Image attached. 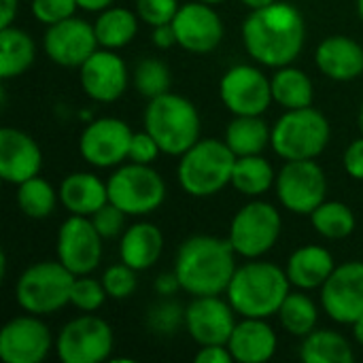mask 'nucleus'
Segmentation results:
<instances>
[{"label":"nucleus","instance_id":"obj_1","mask_svg":"<svg viewBox=\"0 0 363 363\" xmlns=\"http://www.w3.org/2000/svg\"><path fill=\"white\" fill-rule=\"evenodd\" d=\"M306 40V21L289 2H272L255 9L242 23L247 53L262 66L281 68L298 60Z\"/></svg>","mask_w":363,"mask_h":363},{"label":"nucleus","instance_id":"obj_2","mask_svg":"<svg viewBox=\"0 0 363 363\" xmlns=\"http://www.w3.org/2000/svg\"><path fill=\"white\" fill-rule=\"evenodd\" d=\"M236 251L228 238L198 234L181 242L174 257V274L189 296H221L238 268Z\"/></svg>","mask_w":363,"mask_h":363},{"label":"nucleus","instance_id":"obj_3","mask_svg":"<svg viewBox=\"0 0 363 363\" xmlns=\"http://www.w3.org/2000/svg\"><path fill=\"white\" fill-rule=\"evenodd\" d=\"M289 287L291 283L285 268L272 262L251 259L236 268L225 296L238 317L270 319L279 313Z\"/></svg>","mask_w":363,"mask_h":363},{"label":"nucleus","instance_id":"obj_4","mask_svg":"<svg viewBox=\"0 0 363 363\" xmlns=\"http://www.w3.org/2000/svg\"><path fill=\"white\" fill-rule=\"evenodd\" d=\"M143 123L166 155L181 157L202 138V119L196 104L172 91L149 100Z\"/></svg>","mask_w":363,"mask_h":363},{"label":"nucleus","instance_id":"obj_5","mask_svg":"<svg viewBox=\"0 0 363 363\" xmlns=\"http://www.w3.org/2000/svg\"><path fill=\"white\" fill-rule=\"evenodd\" d=\"M236 155L225 140L200 138L187 149L177 166V179L191 198H211L232 185Z\"/></svg>","mask_w":363,"mask_h":363},{"label":"nucleus","instance_id":"obj_6","mask_svg":"<svg viewBox=\"0 0 363 363\" xmlns=\"http://www.w3.org/2000/svg\"><path fill=\"white\" fill-rule=\"evenodd\" d=\"M332 128L328 117L313 108H289L272 125V149L285 162L317 160L330 145Z\"/></svg>","mask_w":363,"mask_h":363},{"label":"nucleus","instance_id":"obj_7","mask_svg":"<svg viewBox=\"0 0 363 363\" xmlns=\"http://www.w3.org/2000/svg\"><path fill=\"white\" fill-rule=\"evenodd\" d=\"M74 279L77 277L60 259L36 262L28 266L15 283L17 304L30 315H53L62 311L66 304H70Z\"/></svg>","mask_w":363,"mask_h":363},{"label":"nucleus","instance_id":"obj_8","mask_svg":"<svg viewBox=\"0 0 363 363\" xmlns=\"http://www.w3.org/2000/svg\"><path fill=\"white\" fill-rule=\"evenodd\" d=\"M108 202L119 206L128 217L155 213L166 200V183L149 164H121L106 181Z\"/></svg>","mask_w":363,"mask_h":363},{"label":"nucleus","instance_id":"obj_9","mask_svg":"<svg viewBox=\"0 0 363 363\" xmlns=\"http://www.w3.org/2000/svg\"><path fill=\"white\" fill-rule=\"evenodd\" d=\"M281 230L283 219L279 208L270 202L253 200L232 217L228 240L240 257L259 259L270 249H274Z\"/></svg>","mask_w":363,"mask_h":363},{"label":"nucleus","instance_id":"obj_10","mask_svg":"<svg viewBox=\"0 0 363 363\" xmlns=\"http://www.w3.org/2000/svg\"><path fill=\"white\" fill-rule=\"evenodd\" d=\"M113 347V328L94 313H85L68 321L55 338V353L62 363L106 362Z\"/></svg>","mask_w":363,"mask_h":363},{"label":"nucleus","instance_id":"obj_11","mask_svg":"<svg viewBox=\"0 0 363 363\" xmlns=\"http://www.w3.org/2000/svg\"><path fill=\"white\" fill-rule=\"evenodd\" d=\"M279 202L294 215H308L325 202L328 177L315 160H289L274 183Z\"/></svg>","mask_w":363,"mask_h":363},{"label":"nucleus","instance_id":"obj_12","mask_svg":"<svg viewBox=\"0 0 363 363\" xmlns=\"http://www.w3.org/2000/svg\"><path fill=\"white\" fill-rule=\"evenodd\" d=\"M219 96L232 115H264L272 98V81L251 64H236L219 81Z\"/></svg>","mask_w":363,"mask_h":363},{"label":"nucleus","instance_id":"obj_13","mask_svg":"<svg viewBox=\"0 0 363 363\" xmlns=\"http://www.w3.org/2000/svg\"><path fill=\"white\" fill-rule=\"evenodd\" d=\"M132 136L134 132L123 119H91L79 136V153L96 168H117L130 155Z\"/></svg>","mask_w":363,"mask_h":363},{"label":"nucleus","instance_id":"obj_14","mask_svg":"<svg viewBox=\"0 0 363 363\" xmlns=\"http://www.w3.org/2000/svg\"><path fill=\"white\" fill-rule=\"evenodd\" d=\"M102 236L89 217L70 215L57 230V259L74 274H91L102 262Z\"/></svg>","mask_w":363,"mask_h":363},{"label":"nucleus","instance_id":"obj_15","mask_svg":"<svg viewBox=\"0 0 363 363\" xmlns=\"http://www.w3.org/2000/svg\"><path fill=\"white\" fill-rule=\"evenodd\" d=\"M55 347L51 330L38 315H21L0 330V359L6 363H40Z\"/></svg>","mask_w":363,"mask_h":363},{"label":"nucleus","instance_id":"obj_16","mask_svg":"<svg viewBox=\"0 0 363 363\" xmlns=\"http://www.w3.org/2000/svg\"><path fill=\"white\" fill-rule=\"evenodd\" d=\"M321 306L325 315L340 325H353L362 317L363 262H345L336 266L321 287Z\"/></svg>","mask_w":363,"mask_h":363},{"label":"nucleus","instance_id":"obj_17","mask_svg":"<svg viewBox=\"0 0 363 363\" xmlns=\"http://www.w3.org/2000/svg\"><path fill=\"white\" fill-rule=\"evenodd\" d=\"M98 47L100 45L94 26L74 15L47 26L43 36V49L47 57L64 68H81Z\"/></svg>","mask_w":363,"mask_h":363},{"label":"nucleus","instance_id":"obj_18","mask_svg":"<svg viewBox=\"0 0 363 363\" xmlns=\"http://www.w3.org/2000/svg\"><path fill=\"white\" fill-rule=\"evenodd\" d=\"M236 311L230 300L219 296H198L185 308V328L191 340L200 347L228 345L236 328Z\"/></svg>","mask_w":363,"mask_h":363},{"label":"nucleus","instance_id":"obj_19","mask_svg":"<svg viewBox=\"0 0 363 363\" xmlns=\"http://www.w3.org/2000/svg\"><path fill=\"white\" fill-rule=\"evenodd\" d=\"M177 32V45L189 53H211L223 40V19L213 9V4L194 0L181 4L177 17L172 19Z\"/></svg>","mask_w":363,"mask_h":363},{"label":"nucleus","instance_id":"obj_20","mask_svg":"<svg viewBox=\"0 0 363 363\" xmlns=\"http://www.w3.org/2000/svg\"><path fill=\"white\" fill-rule=\"evenodd\" d=\"M79 81L83 91L102 104L117 102L130 83L125 62L113 49H96L79 68Z\"/></svg>","mask_w":363,"mask_h":363},{"label":"nucleus","instance_id":"obj_21","mask_svg":"<svg viewBox=\"0 0 363 363\" xmlns=\"http://www.w3.org/2000/svg\"><path fill=\"white\" fill-rule=\"evenodd\" d=\"M43 168V151L38 143L17 130L2 128L0 130V177L4 183L21 185L23 181L36 177Z\"/></svg>","mask_w":363,"mask_h":363},{"label":"nucleus","instance_id":"obj_22","mask_svg":"<svg viewBox=\"0 0 363 363\" xmlns=\"http://www.w3.org/2000/svg\"><path fill=\"white\" fill-rule=\"evenodd\" d=\"M315 64L332 81H355L363 74V47L345 34L328 36L315 51Z\"/></svg>","mask_w":363,"mask_h":363},{"label":"nucleus","instance_id":"obj_23","mask_svg":"<svg viewBox=\"0 0 363 363\" xmlns=\"http://www.w3.org/2000/svg\"><path fill=\"white\" fill-rule=\"evenodd\" d=\"M228 347L234 355V362L264 363L274 357L279 338L266 319L242 317V321L236 323Z\"/></svg>","mask_w":363,"mask_h":363},{"label":"nucleus","instance_id":"obj_24","mask_svg":"<svg viewBox=\"0 0 363 363\" xmlns=\"http://www.w3.org/2000/svg\"><path fill=\"white\" fill-rule=\"evenodd\" d=\"M334 270H336L334 255L321 245H304L296 249L285 264L289 283L302 291L321 289Z\"/></svg>","mask_w":363,"mask_h":363},{"label":"nucleus","instance_id":"obj_25","mask_svg":"<svg viewBox=\"0 0 363 363\" xmlns=\"http://www.w3.org/2000/svg\"><path fill=\"white\" fill-rule=\"evenodd\" d=\"M60 202L70 215L91 217L98 208L108 202L106 181L96 177L94 172H72L68 174L60 187Z\"/></svg>","mask_w":363,"mask_h":363},{"label":"nucleus","instance_id":"obj_26","mask_svg":"<svg viewBox=\"0 0 363 363\" xmlns=\"http://www.w3.org/2000/svg\"><path fill=\"white\" fill-rule=\"evenodd\" d=\"M164 251V234L157 225L149 221L134 223L125 228L119 240V257L123 264L138 272H145L157 264Z\"/></svg>","mask_w":363,"mask_h":363},{"label":"nucleus","instance_id":"obj_27","mask_svg":"<svg viewBox=\"0 0 363 363\" xmlns=\"http://www.w3.org/2000/svg\"><path fill=\"white\" fill-rule=\"evenodd\" d=\"M36 60V45L32 36L17 28H0V77L4 81L21 77Z\"/></svg>","mask_w":363,"mask_h":363},{"label":"nucleus","instance_id":"obj_28","mask_svg":"<svg viewBox=\"0 0 363 363\" xmlns=\"http://www.w3.org/2000/svg\"><path fill=\"white\" fill-rule=\"evenodd\" d=\"M223 140L236 157L259 155L270 145L272 130L262 115H234V119L228 123Z\"/></svg>","mask_w":363,"mask_h":363},{"label":"nucleus","instance_id":"obj_29","mask_svg":"<svg viewBox=\"0 0 363 363\" xmlns=\"http://www.w3.org/2000/svg\"><path fill=\"white\" fill-rule=\"evenodd\" d=\"M138 19H140L138 13L123 9V6H115V4L100 11L94 23L98 45L104 49H113V51L128 47L138 34Z\"/></svg>","mask_w":363,"mask_h":363},{"label":"nucleus","instance_id":"obj_30","mask_svg":"<svg viewBox=\"0 0 363 363\" xmlns=\"http://www.w3.org/2000/svg\"><path fill=\"white\" fill-rule=\"evenodd\" d=\"M300 359L306 363H351L355 353L342 334L334 330H313L302 338Z\"/></svg>","mask_w":363,"mask_h":363},{"label":"nucleus","instance_id":"obj_31","mask_svg":"<svg viewBox=\"0 0 363 363\" xmlns=\"http://www.w3.org/2000/svg\"><path fill=\"white\" fill-rule=\"evenodd\" d=\"M272 98L283 108H304L313 106L315 87L311 77L296 66H281L272 74Z\"/></svg>","mask_w":363,"mask_h":363},{"label":"nucleus","instance_id":"obj_32","mask_svg":"<svg viewBox=\"0 0 363 363\" xmlns=\"http://www.w3.org/2000/svg\"><path fill=\"white\" fill-rule=\"evenodd\" d=\"M277 183V172L272 164L259 155H242L236 157L234 172H232V187L249 198L264 196Z\"/></svg>","mask_w":363,"mask_h":363},{"label":"nucleus","instance_id":"obj_33","mask_svg":"<svg viewBox=\"0 0 363 363\" xmlns=\"http://www.w3.org/2000/svg\"><path fill=\"white\" fill-rule=\"evenodd\" d=\"M281 328L298 338L308 336L313 330H317V321H319V308L313 302L311 296H306V291H289L287 298L283 300L279 313H277Z\"/></svg>","mask_w":363,"mask_h":363},{"label":"nucleus","instance_id":"obj_34","mask_svg":"<svg viewBox=\"0 0 363 363\" xmlns=\"http://www.w3.org/2000/svg\"><path fill=\"white\" fill-rule=\"evenodd\" d=\"M311 223L315 232L328 240H342L355 232L357 219L351 206L336 200H325L311 213Z\"/></svg>","mask_w":363,"mask_h":363},{"label":"nucleus","instance_id":"obj_35","mask_svg":"<svg viewBox=\"0 0 363 363\" xmlns=\"http://www.w3.org/2000/svg\"><path fill=\"white\" fill-rule=\"evenodd\" d=\"M60 202V191L43 177H32L17 185V204L30 219H47Z\"/></svg>","mask_w":363,"mask_h":363},{"label":"nucleus","instance_id":"obj_36","mask_svg":"<svg viewBox=\"0 0 363 363\" xmlns=\"http://www.w3.org/2000/svg\"><path fill=\"white\" fill-rule=\"evenodd\" d=\"M134 85L147 100H153L157 96H164L170 91L172 85V72L170 68L157 60V57H145L134 68Z\"/></svg>","mask_w":363,"mask_h":363},{"label":"nucleus","instance_id":"obj_37","mask_svg":"<svg viewBox=\"0 0 363 363\" xmlns=\"http://www.w3.org/2000/svg\"><path fill=\"white\" fill-rule=\"evenodd\" d=\"M106 298H108V294H106L102 281L91 279L89 274L74 279L72 291H70V304L74 308H79L83 313H96L98 308H102Z\"/></svg>","mask_w":363,"mask_h":363},{"label":"nucleus","instance_id":"obj_38","mask_svg":"<svg viewBox=\"0 0 363 363\" xmlns=\"http://www.w3.org/2000/svg\"><path fill=\"white\" fill-rule=\"evenodd\" d=\"M138 270H134L132 266L119 262V264H113L104 270L102 274V285L108 294V298L113 300H128L136 287H138Z\"/></svg>","mask_w":363,"mask_h":363},{"label":"nucleus","instance_id":"obj_39","mask_svg":"<svg viewBox=\"0 0 363 363\" xmlns=\"http://www.w3.org/2000/svg\"><path fill=\"white\" fill-rule=\"evenodd\" d=\"M147 325L151 332L162 336L174 334L181 325H185V308L174 300H164L151 306L147 315Z\"/></svg>","mask_w":363,"mask_h":363},{"label":"nucleus","instance_id":"obj_40","mask_svg":"<svg viewBox=\"0 0 363 363\" xmlns=\"http://www.w3.org/2000/svg\"><path fill=\"white\" fill-rule=\"evenodd\" d=\"M181 4L179 0H136V13L140 21L149 23L151 28L162 23H172Z\"/></svg>","mask_w":363,"mask_h":363},{"label":"nucleus","instance_id":"obj_41","mask_svg":"<svg viewBox=\"0 0 363 363\" xmlns=\"http://www.w3.org/2000/svg\"><path fill=\"white\" fill-rule=\"evenodd\" d=\"M125 217L128 215L119 206H115L113 202H106L89 219L96 225V230L100 232V236L104 240H111V238H117L125 232Z\"/></svg>","mask_w":363,"mask_h":363},{"label":"nucleus","instance_id":"obj_42","mask_svg":"<svg viewBox=\"0 0 363 363\" xmlns=\"http://www.w3.org/2000/svg\"><path fill=\"white\" fill-rule=\"evenodd\" d=\"M77 9V0H32V15L45 26L72 17Z\"/></svg>","mask_w":363,"mask_h":363},{"label":"nucleus","instance_id":"obj_43","mask_svg":"<svg viewBox=\"0 0 363 363\" xmlns=\"http://www.w3.org/2000/svg\"><path fill=\"white\" fill-rule=\"evenodd\" d=\"M160 153H162V149H160L157 140L147 130L134 132L132 143H130V155H128L130 162H134V164H149L151 166L160 157Z\"/></svg>","mask_w":363,"mask_h":363},{"label":"nucleus","instance_id":"obj_44","mask_svg":"<svg viewBox=\"0 0 363 363\" xmlns=\"http://www.w3.org/2000/svg\"><path fill=\"white\" fill-rule=\"evenodd\" d=\"M342 164H345V170L351 179L355 181H363V136L355 138L347 151H345V157H342Z\"/></svg>","mask_w":363,"mask_h":363},{"label":"nucleus","instance_id":"obj_45","mask_svg":"<svg viewBox=\"0 0 363 363\" xmlns=\"http://www.w3.org/2000/svg\"><path fill=\"white\" fill-rule=\"evenodd\" d=\"M234 355L228 345H208L200 347L196 353V363H232Z\"/></svg>","mask_w":363,"mask_h":363},{"label":"nucleus","instance_id":"obj_46","mask_svg":"<svg viewBox=\"0 0 363 363\" xmlns=\"http://www.w3.org/2000/svg\"><path fill=\"white\" fill-rule=\"evenodd\" d=\"M151 40L157 49H170L177 45V32H174V26L172 23H162V26H155L153 32H151Z\"/></svg>","mask_w":363,"mask_h":363},{"label":"nucleus","instance_id":"obj_47","mask_svg":"<svg viewBox=\"0 0 363 363\" xmlns=\"http://www.w3.org/2000/svg\"><path fill=\"white\" fill-rule=\"evenodd\" d=\"M155 291H157L160 296H164V298H170V296H174L177 291H183V289H181V283H179V277L174 274V270H172V272H164V274L157 277V281H155Z\"/></svg>","mask_w":363,"mask_h":363},{"label":"nucleus","instance_id":"obj_48","mask_svg":"<svg viewBox=\"0 0 363 363\" xmlns=\"http://www.w3.org/2000/svg\"><path fill=\"white\" fill-rule=\"evenodd\" d=\"M19 11V0H0V28L13 26Z\"/></svg>","mask_w":363,"mask_h":363},{"label":"nucleus","instance_id":"obj_49","mask_svg":"<svg viewBox=\"0 0 363 363\" xmlns=\"http://www.w3.org/2000/svg\"><path fill=\"white\" fill-rule=\"evenodd\" d=\"M79 2V9L83 11H89V13H100L108 6H113L117 0H77Z\"/></svg>","mask_w":363,"mask_h":363},{"label":"nucleus","instance_id":"obj_50","mask_svg":"<svg viewBox=\"0 0 363 363\" xmlns=\"http://www.w3.org/2000/svg\"><path fill=\"white\" fill-rule=\"evenodd\" d=\"M353 328V338H355V342L359 345V347H363V315L351 325Z\"/></svg>","mask_w":363,"mask_h":363},{"label":"nucleus","instance_id":"obj_51","mask_svg":"<svg viewBox=\"0 0 363 363\" xmlns=\"http://www.w3.org/2000/svg\"><path fill=\"white\" fill-rule=\"evenodd\" d=\"M247 9H251V11H255V9H264V6H268V4H272V2H277V0H240Z\"/></svg>","mask_w":363,"mask_h":363},{"label":"nucleus","instance_id":"obj_52","mask_svg":"<svg viewBox=\"0 0 363 363\" xmlns=\"http://www.w3.org/2000/svg\"><path fill=\"white\" fill-rule=\"evenodd\" d=\"M357 13H359V17H362L363 21V0H357Z\"/></svg>","mask_w":363,"mask_h":363},{"label":"nucleus","instance_id":"obj_53","mask_svg":"<svg viewBox=\"0 0 363 363\" xmlns=\"http://www.w3.org/2000/svg\"><path fill=\"white\" fill-rule=\"evenodd\" d=\"M359 128H362V136H363V104H362V111H359Z\"/></svg>","mask_w":363,"mask_h":363},{"label":"nucleus","instance_id":"obj_54","mask_svg":"<svg viewBox=\"0 0 363 363\" xmlns=\"http://www.w3.org/2000/svg\"><path fill=\"white\" fill-rule=\"evenodd\" d=\"M202 2H208V4H219V2H225V0H202Z\"/></svg>","mask_w":363,"mask_h":363}]
</instances>
